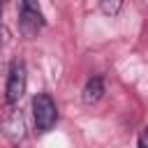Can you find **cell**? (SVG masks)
<instances>
[{
    "instance_id": "6da1fadb",
    "label": "cell",
    "mask_w": 148,
    "mask_h": 148,
    "mask_svg": "<svg viewBox=\"0 0 148 148\" xmlns=\"http://www.w3.org/2000/svg\"><path fill=\"white\" fill-rule=\"evenodd\" d=\"M32 118H35L37 132H42V134H46L56 125V120H58V106H56V102H53L51 95L37 92L32 97Z\"/></svg>"
},
{
    "instance_id": "7a4b0ae2",
    "label": "cell",
    "mask_w": 148,
    "mask_h": 148,
    "mask_svg": "<svg viewBox=\"0 0 148 148\" xmlns=\"http://www.w3.org/2000/svg\"><path fill=\"white\" fill-rule=\"evenodd\" d=\"M28 86V72H25V62L23 60H14L9 65V74H7V86H5V99L9 106H14Z\"/></svg>"
},
{
    "instance_id": "3957f363",
    "label": "cell",
    "mask_w": 148,
    "mask_h": 148,
    "mask_svg": "<svg viewBox=\"0 0 148 148\" xmlns=\"http://www.w3.org/2000/svg\"><path fill=\"white\" fill-rule=\"evenodd\" d=\"M18 23H21V30L23 35L32 37L42 30L44 25V16L39 12V2L37 0H21V7H18Z\"/></svg>"
},
{
    "instance_id": "277c9868",
    "label": "cell",
    "mask_w": 148,
    "mask_h": 148,
    "mask_svg": "<svg viewBox=\"0 0 148 148\" xmlns=\"http://www.w3.org/2000/svg\"><path fill=\"white\" fill-rule=\"evenodd\" d=\"M0 127H2V132H5L12 141L23 139V134H25V123H23V116H21V111H14V109H9V111L2 116Z\"/></svg>"
},
{
    "instance_id": "5b68a950",
    "label": "cell",
    "mask_w": 148,
    "mask_h": 148,
    "mask_svg": "<svg viewBox=\"0 0 148 148\" xmlns=\"http://www.w3.org/2000/svg\"><path fill=\"white\" fill-rule=\"evenodd\" d=\"M102 95H104V79L102 76H90L86 81L83 90H81V99L86 104H95V102L102 99Z\"/></svg>"
},
{
    "instance_id": "8992f818",
    "label": "cell",
    "mask_w": 148,
    "mask_h": 148,
    "mask_svg": "<svg viewBox=\"0 0 148 148\" xmlns=\"http://www.w3.org/2000/svg\"><path fill=\"white\" fill-rule=\"evenodd\" d=\"M123 2H125V0H99V9H102L104 16H116V14L120 12Z\"/></svg>"
},
{
    "instance_id": "52a82bcc",
    "label": "cell",
    "mask_w": 148,
    "mask_h": 148,
    "mask_svg": "<svg viewBox=\"0 0 148 148\" xmlns=\"http://www.w3.org/2000/svg\"><path fill=\"white\" fill-rule=\"evenodd\" d=\"M139 146H148V127L143 130V134L139 136Z\"/></svg>"
}]
</instances>
